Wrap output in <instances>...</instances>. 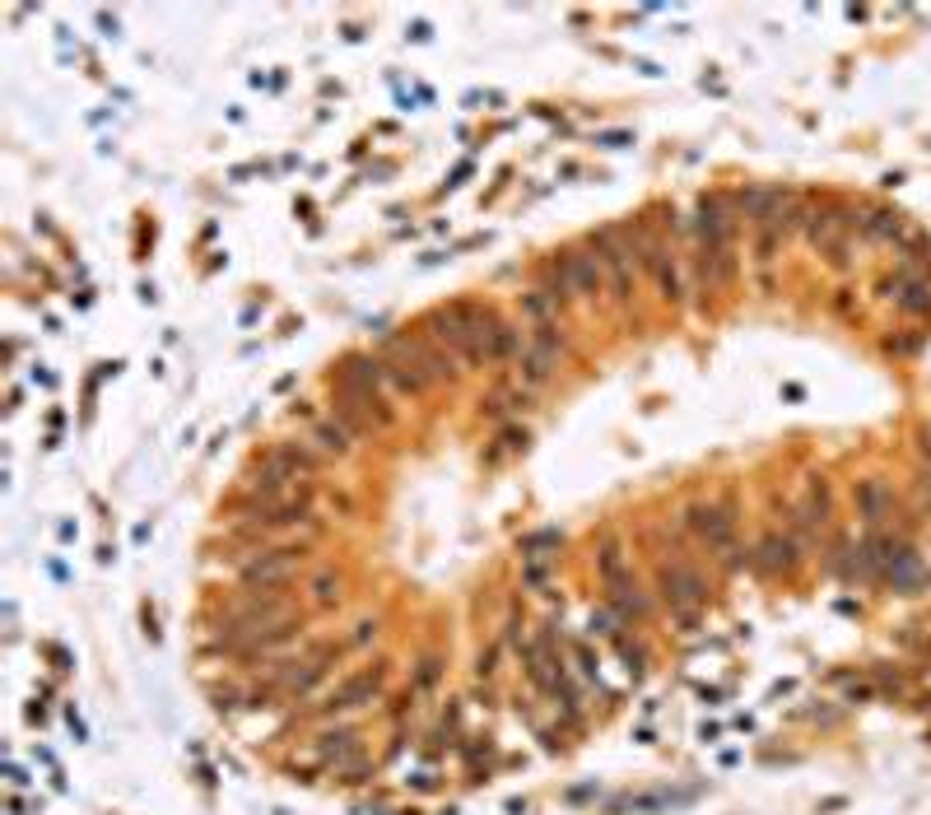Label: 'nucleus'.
Instances as JSON below:
<instances>
[{"label":"nucleus","instance_id":"nucleus-2","mask_svg":"<svg viewBox=\"0 0 931 815\" xmlns=\"http://www.w3.org/2000/svg\"><path fill=\"white\" fill-rule=\"evenodd\" d=\"M461 317H466V331L475 340V354L480 364H508L522 354V336L503 322L494 308H475V303H461Z\"/></svg>","mask_w":931,"mask_h":815},{"label":"nucleus","instance_id":"nucleus-6","mask_svg":"<svg viewBox=\"0 0 931 815\" xmlns=\"http://www.w3.org/2000/svg\"><path fill=\"white\" fill-rule=\"evenodd\" d=\"M662 592H666V601H671V611H699L703 601H708L703 573L689 569V564H666L662 569Z\"/></svg>","mask_w":931,"mask_h":815},{"label":"nucleus","instance_id":"nucleus-15","mask_svg":"<svg viewBox=\"0 0 931 815\" xmlns=\"http://www.w3.org/2000/svg\"><path fill=\"white\" fill-rule=\"evenodd\" d=\"M824 522H829V494H824V485H820V480H810V489H806V503H801V527L820 531Z\"/></svg>","mask_w":931,"mask_h":815},{"label":"nucleus","instance_id":"nucleus-9","mask_svg":"<svg viewBox=\"0 0 931 815\" xmlns=\"http://www.w3.org/2000/svg\"><path fill=\"white\" fill-rule=\"evenodd\" d=\"M359 755H364V746H359V736H354L350 727H336V732L317 736V760H322L326 769H345V764L359 760Z\"/></svg>","mask_w":931,"mask_h":815},{"label":"nucleus","instance_id":"nucleus-16","mask_svg":"<svg viewBox=\"0 0 931 815\" xmlns=\"http://www.w3.org/2000/svg\"><path fill=\"white\" fill-rule=\"evenodd\" d=\"M894 299H899V308H904V313L927 317L931 313V280H908V285L899 289Z\"/></svg>","mask_w":931,"mask_h":815},{"label":"nucleus","instance_id":"nucleus-12","mask_svg":"<svg viewBox=\"0 0 931 815\" xmlns=\"http://www.w3.org/2000/svg\"><path fill=\"white\" fill-rule=\"evenodd\" d=\"M596 569H601V583L615 592V587L629 583V559H624V550L615 541L601 545V555H596Z\"/></svg>","mask_w":931,"mask_h":815},{"label":"nucleus","instance_id":"nucleus-7","mask_svg":"<svg viewBox=\"0 0 931 815\" xmlns=\"http://www.w3.org/2000/svg\"><path fill=\"white\" fill-rule=\"evenodd\" d=\"M354 438H359V434H354V429L340 420V415H317V420H312L308 443L322 452V457H350Z\"/></svg>","mask_w":931,"mask_h":815},{"label":"nucleus","instance_id":"nucleus-10","mask_svg":"<svg viewBox=\"0 0 931 815\" xmlns=\"http://www.w3.org/2000/svg\"><path fill=\"white\" fill-rule=\"evenodd\" d=\"M550 364H554V350L522 345V354H517V378H522V392H536L540 382L550 378Z\"/></svg>","mask_w":931,"mask_h":815},{"label":"nucleus","instance_id":"nucleus-14","mask_svg":"<svg viewBox=\"0 0 931 815\" xmlns=\"http://www.w3.org/2000/svg\"><path fill=\"white\" fill-rule=\"evenodd\" d=\"M308 597L317 601V606H340V573L331 569V564H322V569L308 578Z\"/></svg>","mask_w":931,"mask_h":815},{"label":"nucleus","instance_id":"nucleus-4","mask_svg":"<svg viewBox=\"0 0 931 815\" xmlns=\"http://www.w3.org/2000/svg\"><path fill=\"white\" fill-rule=\"evenodd\" d=\"M689 527H694V536H699L708 550H717V555L736 550V517H731L727 503H694V508H689Z\"/></svg>","mask_w":931,"mask_h":815},{"label":"nucleus","instance_id":"nucleus-5","mask_svg":"<svg viewBox=\"0 0 931 815\" xmlns=\"http://www.w3.org/2000/svg\"><path fill=\"white\" fill-rule=\"evenodd\" d=\"M382 680H387V671L382 666H364V671H354V676H345L331 690V699H326V713H354V708H364L378 699Z\"/></svg>","mask_w":931,"mask_h":815},{"label":"nucleus","instance_id":"nucleus-19","mask_svg":"<svg viewBox=\"0 0 931 815\" xmlns=\"http://www.w3.org/2000/svg\"><path fill=\"white\" fill-rule=\"evenodd\" d=\"M615 615H620V611L592 615V634H601V639H620V629H615Z\"/></svg>","mask_w":931,"mask_h":815},{"label":"nucleus","instance_id":"nucleus-17","mask_svg":"<svg viewBox=\"0 0 931 815\" xmlns=\"http://www.w3.org/2000/svg\"><path fill=\"white\" fill-rule=\"evenodd\" d=\"M871 238H899V215H871L862 224Z\"/></svg>","mask_w":931,"mask_h":815},{"label":"nucleus","instance_id":"nucleus-8","mask_svg":"<svg viewBox=\"0 0 931 815\" xmlns=\"http://www.w3.org/2000/svg\"><path fill=\"white\" fill-rule=\"evenodd\" d=\"M564 271H568V289H573V299H596V294H601V285H606L601 261L587 257V252H568Z\"/></svg>","mask_w":931,"mask_h":815},{"label":"nucleus","instance_id":"nucleus-11","mask_svg":"<svg viewBox=\"0 0 931 815\" xmlns=\"http://www.w3.org/2000/svg\"><path fill=\"white\" fill-rule=\"evenodd\" d=\"M797 564V541L792 536H764L759 541V569H769V573H783V569H792Z\"/></svg>","mask_w":931,"mask_h":815},{"label":"nucleus","instance_id":"nucleus-13","mask_svg":"<svg viewBox=\"0 0 931 815\" xmlns=\"http://www.w3.org/2000/svg\"><path fill=\"white\" fill-rule=\"evenodd\" d=\"M885 508H890V494H885V485H880V480H862V485H857V513H862L866 522H880V517H885Z\"/></svg>","mask_w":931,"mask_h":815},{"label":"nucleus","instance_id":"nucleus-1","mask_svg":"<svg viewBox=\"0 0 931 815\" xmlns=\"http://www.w3.org/2000/svg\"><path fill=\"white\" fill-rule=\"evenodd\" d=\"M303 559H308V545L303 541H275V545H261V550H247L238 559V573H243L247 592H270V587L289 583Z\"/></svg>","mask_w":931,"mask_h":815},{"label":"nucleus","instance_id":"nucleus-3","mask_svg":"<svg viewBox=\"0 0 931 815\" xmlns=\"http://www.w3.org/2000/svg\"><path fill=\"white\" fill-rule=\"evenodd\" d=\"M596 261H601V271H606L610 280V294H615V303H629L634 299V257L620 247V233H596Z\"/></svg>","mask_w":931,"mask_h":815},{"label":"nucleus","instance_id":"nucleus-18","mask_svg":"<svg viewBox=\"0 0 931 815\" xmlns=\"http://www.w3.org/2000/svg\"><path fill=\"white\" fill-rule=\"evenodd\" d=\"M438 676H443V662H438V657H424V662H419V671H415V690H433V685H438Z\"/></svg>","mask_w":931,"mask_h":815}]
</instances>
